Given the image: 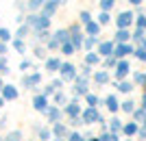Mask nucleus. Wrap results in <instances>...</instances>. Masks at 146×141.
Segmentation results:
<instances>
[{
  "instance_id": "nucleus-2",
  "label": "nucleus",
  "mask_w": 146,
  "mask_h": 141,
  "mask_svg": "<svg viewBox=\"0 0 146 141\" xmlns=\"http://www.w3.org/2000/svg\"><path fill=\"white\" fill-rule=\"evenodd\" d=\"M124 132L131 137V135H137V132H140V128H137V124H127V126H124Z\"/></svg>"
},
{
  "instance_id": "nucleus-5",
  "label": "nucleus",
  "mask_w": 146,
  "mask_h": 141,
  "mask_svg": "<svg viewBox=\"0 0 146 141\" xmlns=\"http://www.w3.org/2000/svg\"><path fill=\"white\" fill-rule=\"evenodd\" d=\"M100 139H103V141H118V137L116 135H103Z\"/></svg>"
},
{
  "instance_id": "nucleus-4",
  "label": "nucleus",
  "mask_w": 146,
  "mask_h": 141,
  "mask_svg": "<svg viewBox=\"0 0 146 141\" xmlns=\"http://www.w3.org/2000/svg\"><path fill=\"white\" fill-rule=\"evenodd\" d=\"M107 106H109V111H116V109H118L116 98H107Z\"/></svg>"
},
{
  "instance_id": "nucleus-8",
  "label": "nucleus",
  "mask_w": 146,
  "mask_h": 141,
  "mask_svg": "<svg viewBox=\"0 0 146 141\" xmlns=\"http://www.w3.org/2000/svg\"><path fill=\"white\" fill-rule=\"evenodd\" d=\"M70 141H85V139H83L81 135H76V132H74V135H70Z\"/></svg>"
},
{
  "instance_id": "nucleus-7",
  "label": "nucleus",
  "mask_w": 146,
  "mask_h": 141,
  "mask_svg": "<svg viewBox=\"0 0 146 141\" xmlns=\"http://www.w3.org/2000/svg\"><path fill=\"white\" fill-rule=\"evenodd\" d=\"M7 141H20V132H13V135H9V139Z\"/></svg>"
},
{
  "instance_id": "nucleus-9",
  "label": "nucleus",
  "mask_w": 146,
  "mask_h": 141,
  "mask_svg": "<svg viewBox=\"0 0 146 141\" xmlns=\"http://www.w3.org/2000/svg\"><path fill=\"white\" fill-rule=\"evenodd\" d=\"M137 135H140L142 141H146V128H140V132H137Z\"/></svg>"
},
{
  "instance_id": "nucleus-14",
  "label": "nucleus",
  "mask_w": 146,
  "mask_h": 141,
  "mask_svg": "<svg viewBox=\"0 0 146 141\" xmlns=\"http://www.w3.org/2000/svg\"><path fill=\"white\" fill-rule=\"evenodd\" d=\"M144 124H146V122H144Z\"/></svg>"
},
{
  "instance_id": "nucleus-3",
  "label": "nucleus",
  "mask_w": 146,
  "mask_h": 141,
  "mask_svg": "<svg viewBox=\"0 0 146 141\" xmlns=\"http://www.w3.org/2000/svg\"><path fill=\"white\" fill-rule=\"evenodd\" d=\"M120 128H122V122H120V119H111V130H113V132H118Z\"/></svg>"
},
{
  "instance_id": "nucleus-1",
  "label": "nucleus",
  "mask_w": 146,
  "mask_h": 141,
  "mask_svg": "<svg viewBox=\"0 0 146 141\" xmlns=\"http://www.w3.org/2000/svg\"><path fill=\"white\" fill-rule=\"evenodd\" d=\"M83 122L85 124H92V122H100V115H98L94 109H87L85 113H83Z\"/></svg>"
},
{
  "instance_id": "nucleus-12",
  "label": "nucleus",
  "mask_w": 146,
  "mask_h": 141,
  "mask_svg": "<svg viewBox=\"0 0 146 141\" xmlns=\"http://www.w3.org/2000/svg\"><path fill=\"white\" fill-rule=\"evenodd\" d=\"M90 141H103V139H100V137H92Z\"/></svg>"
},
{
  "instance_id": "nucleus-10",
  "label": "nucleus",
  "mask_w": 146,
  "mask_h": 141,
  "mask_svg": "<svg viewBox=\"0 0 146 141\" xmlns=\"http://www.w3.org/2000/svg\"><path fill=\"white\" fill-rule=\"evenodd\" d=\"M55 132H57V135H63L66 130H63V126H59V124H57V126H55Z\"/></svg>"
},
{
  "instance_id": "nucleus-6",
  "label": "nucleus",
  "mask_w": 146,
  "mask_h": 141,
  "mask_svg": "<svg viewBox=\"0 0 146 141\" xmlns=\"http://www.w3.org/2000/svg\"><path fill=\"white\" fill-rule=\"evenodd\" d=\"M122 109H124V111H129V113H131V111H133V102H124V104H122Z\"/></svg>"
},
{
  "instance_id": "nucleus-13",
  "label": "nucleus",
  "mask_w": 146,
  "mask_h": 141,
  "mask_svg": "<svg viewBox=\"0 0 146 141\" xmlns=\"http://www.w3.org/2000/svg\"><path fill=\"white\" fill-rule=\"evenodd\" d=\"M133 2H140V0H133Z\"/></svg>"
},
{
  "instance_id": "nucleus-11",
  "label": "nucleus",
  "mask_w": 146,
  "mask_h": 141,
  "mask_svg": "<svg viewBox=\"0 0 146 141\" xmlns=\"http://www.w3.org/2000/svg\"><path fill=\"white\" fill-rule=\"evenodd\" d=\"M39 137H42V139H50V132H48V130H42V132H39Z\"/></svg>"
}]
</instances>
